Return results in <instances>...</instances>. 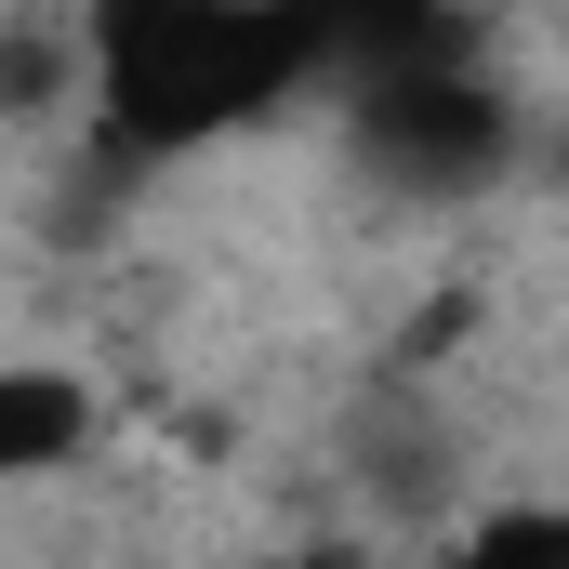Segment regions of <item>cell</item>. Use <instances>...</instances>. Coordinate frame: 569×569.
I'll use <instances>...</instances> for the list:
<instances>
[{
	"instance_id": "1",
	"label": "cell",
	"mask_w": 569,
	"mask_h": 569,
	"mask_svg": "<svg viewBox=\"0 0 569 569\" xmlns=\"http://www.w3.org/2000/svg\"><path fill=\"white\" fill-rule=\"evenodd\" d=\"M358 133H371V159H385L398 186H425V199H463V186H490V172H503L517 120H503V93H490V80L385 67V80H371V107H358Z\"/></svg>"
},
{
	"instance_id": "3",
	"label": "cell",
	"mask_w": 569,
	"mask_h": 569,
	"mask_svg": "<svg viewBox=\"0 0 569 569\" xmlns=\"http://www.w3.org/2000/svg\"><path fill=\"white\" fill-rule=\"evenodd\" d=\"M463 569H569V517L503 503V517H477V530H463Z\"/></svg>"
},
{
	"instance_id": "4",
	"label": "cell",
	"mask_w": 569,
	"mask_h": 569,
	"mask_svg": "<svg viewBox=\"0 0 569 569\" xmlns=\"http://www.w3.org/2000/svg\"><path fill=\"white\" fill-rule=\"evenodd\" d=\"M53 93H67V53H53V40H27V27H13V40H0V107H13V120H40V107H53Z\"/></svg>"
},
{
	"instance_id": "2",
	"label": "cell",
	"mask_w": 569,
	"mask_h": 569,
	"mask_svg": "<svg viewBox=\"0 0 569 569\" xmlns=\"http://www.w3.org/2000/svg\"><path fill=\"white\" fill-rule=\"evenodd\" d=\"M93 398L67 371H0V477H40V463H80Z\"/></svg>"
}]
</instances>
